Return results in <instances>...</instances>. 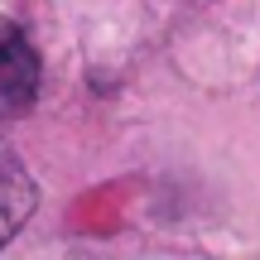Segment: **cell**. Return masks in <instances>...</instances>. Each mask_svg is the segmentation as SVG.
I'll return each instance as SVG.
<instances>
[{
  "instance_id": "6da1fadb",
  "label": "cell",
  "mask_w": 260,
  "mask_h": 260,
  "mask_svg": "<svg viewBox=\"0 0 260 260\" xmlns=\"http://www.w3.org/2000/svg\"><path fill=\"white\" fill-rule=\"evenodd\" d=\"M39 53L29 44V34L15 19H0V121L10 116H24L39 96Z\"/></svg>"
},
{
  "instance_id": "7a4b0ae2",
  "label": "cell",
  "mask_w": 260,
  "mask_h": 260,
  "mask_svg": "<svg viewBox=\"0 0 260 260\" xmlns=\"http://www.w3.org/2000/svg\"><path fill=\"white\" fill-rule=\"evenodd\" d=\"M34 203H39V188H34V178H29V169L15 159L10 145H0V246L29 222Z\"/></svg>"
}]
</instances>
